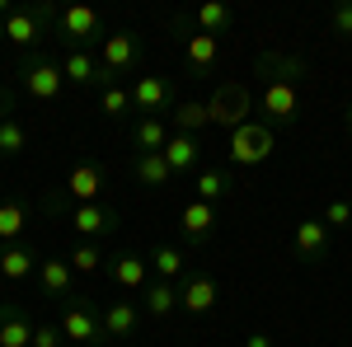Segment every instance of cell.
I'll use <instances>...</instances> for the list:
<instances>
[{"label":"cell","instance_id":"30","mask_svg":"<svg viewBox=\"0 0 352 347\" xmlns=\"http://www.w3.org/2000/svg\"><path fill=\"white\" fill-rule=\"evenodd\" d=\"M99 108H104V113H109V117H127V113H132V89H127V85H104V89H99Z\"/></svg>","mask_w":352,"mask_h":347},{"label":"cell","instance_id":"21","mask_svg":"<svg viewBox=\"0 0 352 347\" xmlns=\"http://www.w3.org/2000/svg\"><path fill=\"white\" fill-rule=\"evenodd\" d=\"M0 347H33V324L14 305H0Z\"/></svg>","mask_w":352,"mask_h":347},{"label":"cell","instance_id":"3","mask_svg":"<svg viewBox=\"0 0 352 347\" xmlns=\"http://www.w3.org/2000/svg\"><path fill=\"white\" fill-rule=\"evenodd\" d=\"M272 146H277V136H272V122H244L240 132H230V164L235 169H254V164H263L272 155Z\"/></svg>","mask_w":352,"mask_h":347},{"label":"cell","instance_id":"32","mask_svg":"<svg viewBox=\"0 0 352 347\" xmlns=\"http://www.w3.org/2000/svg\"><path fill=\"white\" fill-rule=\"evenodd\" d=\"M24 146H28V132L14 122V117H5V122H0V160H14Z\"/></svg>","mask_w":352,"mask_h":347},{"label":"cell","instance_id":"11","mask_svg":"<svg viewBox=\"0 0 352 347\" xmlns=\"http://www.w3.org/2000/svg\"><path fill=\"white\" fill-rule=\"evenodd\" d=\"M132 104H136V113H141V117H160L164 108L174 104V85L160 80V76H136Z\"/></svg>","mask_w":352,"mask_h":347},{"label":"cell","instance_id":"22","mask_svg":"<svg viewBox=\"0 0 352 347\" xmlns=\"http://www.w3.org/2000/svg\"><path fill=\"white\" fill-rule=\"evenodd\" d=\"M132 174H136V183H141V188H164L169 179H174V169H169V160H164V150H155V155H136Z\"/></svg>","mask_w":352,"mask_h":347},{"label":"cell","instance_id":"1","mask_svg":"<svg viewBox=\"0 0 352 347\" xmlns=\"http://www.w3.org/2000/svg\"><path fill=\"white\" fill-rule=\"evenodd\" d=\"M258 71L268 76V85H263V113H268L277 127L296 122V113H300L296 76L305 71V61L300 56H282V52H263L258 56Z\"/></svg>","mask_w":352,"mask_h":347},{"label":"cell","instance_id":"10","mask_svg":"<svg viewBox=\"0 0 352 347\" xmlns=\"http://www.w3.org/2000/svg\"><path fill=\"white\" fill-rule=\"evenodd\" d=\"M66 221H71V230H80L85 240H99V235H113V230H118V212H113V207H99V202L71 207Z\"/></svg>","mask_w":352,"mask_h":347},{"label":"cell","instance_id":"15","mask_svg":"<svg viewBox=\"0 0 352 347\" xmlns=\"http://www.w3.org/2000/svg\"><path fill=\"white\" fill-rule=\"evenodd\" d=\"M38 254L28 249V244H5L0 249V277L5 282H28V277H38Z\"/></svg>","mask_w":352,"mask_h":347},{"label":"cell","instance_id":"23","mask_svg":"<svg viewBox=\"0 0 352 347\" xmlns=\"http://www.w3.org/2000/svg\"><path fill=\"white\" fill-rule=\"evenodd\" d=\"M136 320H141V310H136L132 300H113L109 310H104V338H132Z\"/></svg>","mask_w":352,"mask_h":347},{"label":"cell","instance_id":"17","mask_svg":"<svg viewBox=\"0 0 352 347\" xmlns=\"http://www.w3.org/2000/svg\"><path fill=\"white\" fill-rule=\"evenodd\" d=\"M164 160H169V169H174V174H188V169H197V160H202V146H197V136L174 132L169 141H164Z\"/></svg>","mask_w":352,"mask_h":347},{"label":"cell","instance_id":"28","mask_svg":"<svg viewBox=\"0 0 352 347\" xmlns=\"http://www.w3.org/2000/svg\"><path fill=\"white\" fill-rule=\"evenodd\" d=\"M151 267L160 272V282H179V277H188V258H184V249H174V244H160V249L151 254Z\"/></svg>","mask_w":352,"mask_h":347},{"label":"cell","instance_id":"6","mask_svg":"<svg viewBox=\"0 0 352 347\" xmlns=\"http://www.w3.org/2000/svg\"><path fill=\"white\" fill-rule=\"evenodd\" d=\"M136 61H141V38H136L132 28H118L109 38H99V66L109 71L113 80L136 71Z\"/></svg>","mask_w":352,"mask_h":347},{"label":"cell","instance_id":"39","mask_svg":"<svg viewBox=\"0 0 352 347\" xmlns=\"http://www.w3.org/2000/svg\"><path fill=\"white\" fill-rule=\"evenodd\" d=\"M348 132H352V113H348Z\"/></svg>","mask_w":352,"mask_h":347},{"label":"cell","instance_id":"31","mask_svg":"<svg viewBox=\"0 0 352 347\" xmlns=\"http://www.w3.org/2000/svg\"><path fill=\"white\" fill-rule=\"evenodd\" d=\"M24 225H28V212L19 207V202H0V240L14 244L19 235H24Z\"/></svg>","mask_w":352,"mask_h":347},{"label":"cell","instance_id":"9","mask_svg":"<svg viewBox=\"0 0 352 347\" xmlns=\"http://www.w3.org/2000/svg\"><path fill=\"white\" fill-rule=\"evenodd\" d=\"M94 33H99V14H94L89 5H66V10H56L52 43H61V47H85V38H94Z\"/></svg>","mask_w":352,"mask_h":347},{"label":"cell","instance_id":"18","mask_svg":"<svg viewBox=\"0 0 352 347\" xmlns=\"http://www.w3.org/2000/svg\"><path fill=\"white\" fill-rule=\"evenodd\" d=\"M217 56H221V38H212V33H188L184 38V61L192 71H212Z\"/></svg>","mask_w":352,"mask_h":347},{"label":"cell","instance_id":"38","mask_svg":"<svg viewBox=\"0 0 352 347\" xmlns=\"http://www.w3.org/2000/svg\"><path fill=\"white\" fill-rule=\"evenodd\" d=\"M0 108H10V94H0ZM0 122H5V117H0Z\"/></svg>","mask_w":352,"mask_h":347},{"label":"cell","instance_id":"4","mask_svg":"<svg viewBox=\"0 0 352 347\" xmlns=\"http://www.w3.org/2000/svg\"><path fill=\"white\" fill-rule=\"evenodd\" d=\"M207 113H212V122H217V127H226V132H240L244 122H249V113H254V94H249V85H244V80L217 85V94H212Z\"/></svg>","mask_w":352,"mask_h":347},{"label":"cell","instance_id":"24","mask_svg":"<svg viewBox=\"0 0 352 347\" xmlns=\"http://www.w3.org/2000/svg\"><path fill=\"white\" fill-rule=\"evenodd\" d=\"M71 277H76V272H71L66 258H43V263H38V287L47 295H71Z\"/></svg>","mask_w":352,"mask_h":347},{"label":"cell","instance_id":"7","mask_svg":"<svg viewBox=\"0 0 352 347\" xmlns=\"http://www.w3.org/2000/svg\"><path fill=\"white\" fill-rule=\"evenodd\" d=\"M61 76L66 85H85V89H104V85H118L99 66V56L89 52V47H61Z\"/></svg>","mask_w":352,"mask_h":347},{"label":"cell","instance_id":"14","mask_svg":"<svg viewBox=\"0 0 352 347\" xmlns=\"http://www.w3.org/2000/svg\"><path fill=\"white\" fill-rule=\"evenodd\" d=\"M179 230L188 235V244L212 240V230H217V207H212V202H197V197H192L188 207L179 212Z\"/></svg>","mask_w":352,"mask_h":347},{"label":"cell","instance_id":"12","mask_svg":"<svg viewBox=\"0 0 352 347\" xmlns=\"http://www.w3.org/2000/svg\"><path fill=\"white\" fill-rule=\"evenodd\" d=\"M188 24H192V33H212V38H221V33L235 28V14H230L221 0H202V5H197L192 14H184L174 28H188Z\"/></svg>","mask_w":352,"mask_h":347},{"label":"cell","instance_id":"20","mask_svg":"<svg viewBox=\"0 0 352 347\" xmlns=\"http://www.w3.org/2000/svg\"><path fill=\"white\" fill-rule=\"evenodd\" d=\"M169 136H174V132L164 127V117H136V127H132L136 155H155V150H164Z\"/></svg>","mask_w":352,"mask_h":347},{"label":"cell","instance_id":"5","mask_svg":"<svg viewBox=\"0 0 352 347\" xmlns=\"http://www.w3.org/2000/svg\"><path fill=\"white\" fill-rule=\"evenodd\" d=\"M61 333H66L71 347H99L104 343V315L85 300H71L66 315H61Z\"/></svg>","mask_w":352,"mask_h":347},{"label":"cell","instance_id":"8","mask_svg":"<svg viewBox=\"0 0 352 347\" xmlns=\"http://www.w3.org/2000/svg\"><path fill=\"white\" fill-rule=\"evenodd\" d=\"M19 85H24V94H33V99H56V94L66 89L61 61H47V56H28L24 66H19Z\"/></svg>","mask_w":352,"mask_h":347},{"label":"cell","instance_id":"16","mask_svg":"<svg viewBox=\"0 0 352 347\" xmlns=\"http://www.w3.org/2000/svg\"><path fill=\"white\" fill-rule=\"evenodd\" d=\"M99 192H104V169L99 164H76L66 174V197H76V207L80 202H99Z\"/></svg>","mask_w":352,"mask_h":347},{"label":"cell","instance_id":"33","mask_svg":"<svg viewBox=\"0 0 352 347\" xmlns=\"http://www.w3.org/2000/svg\"><path fill=\"white\" fill-rule=\"evenodd\" d=\"M66 263H71V272H85V277H94V272H99V263H104V254H99L94 244H76V249L66 254Z\"/></svg>","mask_w":352,"mask_h":347},{"label":"cell","instance_id":"25","mask_svg":"<svg viewBox=\"0 0 352 347\" xmlns=\"http://www.w3.org/2000/svg\"><path fill=\"white\" fill-rule=\"evenodd\" d=\"M192 188H197V202H212V207H217L221 197H230L235 179H230L226 169H202V174L192 179Z\"/></svg>","mask_w":352,"mask_h":347},{"label":"cell","instance_id":"37","mask_svg":"<svg viewBox=\"0 0 352 347\" xmlns=\"http://www.w3.org/2000/svg\"><path fill=\"white\" fill-rule=\"evenodd\" d=\"M244 347H272V338H268V333H249V338H244Z\"/></svg>","mask_w":352,"mask_h":347},{"label":"cell","instance_id":"2","mask_svg":"<svg viewBox=\"0 0 352 347\" xmlns=\"http://www.w3.org/2000/svg\"><path fill=\"white\" fill-rule=\"evenodd\" d=\"M0 33L14 43V47H38L56 33V10L52 5H28V10H10Z\"/></svg>","mask_w":352,"mask_h":347},{"label":"cell","instance_id":"35","mask_svg":"<svg viewBox=\"0 0 352 347\" xmlns=\"http://www.w3.org/2000/svg\"><path fill=\"white\" fill-rule=\"evenodd\" d=\"M61 343H66L61 324H33V347H61Z\"/></svg>","mask_w":352,"mask_h":347},{"label":"cell","instance_id":"27","mask_svg":"<svg viewBox=\"0 0 352 347\" xmlns=\"http://www.w3.org/2000/svg\"><path fill=\"white\" fill-rule=\"evenodd\" d=\"M174 310H179V287H174V282H151V287H146V315L169 320Z\"/></svg>","mask_w":352,"mask_h":347},{"label":"cell","instance_id":"36","mask_svg":"<svg viewBox=\"0 0 352 347\" xmlns=\"http://www.w3.org/2000/svg\"><path fill=\"white\" fill-rule=\"evenodd\" d=\"M329 24H333V33H338V38H352V0H343V5H333Z\"/></svg>","mask_w":352,"mask_h":347},{"label":"cell","instance_id":"26","mask_svg":"<svg viewBox=\"0 0 352 347\" xmlns=\"http://www.w3.org/2000/svg\"><path fill=\"white\" fill-rule=\"evenodd\" d=\"M329 249V225L324 221H300L296 225V254L300 258H320Z\"/></svg>","mask_w":352,"mask_h":347},{"label":"cell","instance_id":"19","mask_svg":"<svg viewBox=\"0 0 352 347\" xmlns=\"http://www.w3.org/2000/svg\"><path fill=\"white\" fill-rule=\"evenodd\" d=\"M146 272H151V263L127 249V254H118V263H113V282H118L122 291H146Z\"/></svg>","mask_w":352,"mask_h":347},{"label":"cell","instance_id":"13","mask_svg":"<svg viewBox=\"0 0 352 347\" xmlns=\"http://www.w3.org/2000/svg\"><path fill=\"white\" fill-rule=\"evenodd\" d=\"M179 310H188V315L217 310V282H212L207 272H188L184 287H179Z\"/></svg>","mask_w":352,"mask_h":347},{"label":"cell","instance_id":"29","mask_svg":"<svg viewBox=\"0 0 352 347\" xmlns=\"http://www.w3.org/2000/svg\"><path fill=\"white\" fill-rule=\"evenodd\" d=\"M169 122H174V132L192 136L202 122H212V113H207V104H179L174 113H169Z\"/></svg>","mask_w":352,"mask_h":347},{"label":"cell","instance_id":"34","mask_svg":"<svg viewBox=\"0 0 352 347\" xmlns=\"http://www.w3.org/2000/svg\"><path fill=\"white\" fill-rule=\"evenodd\" d=\"M324 225L329 230H333V225H352V202L348 197H333V202L324 207Z\"/></svg>","mask_w":352,"mask_h":347}]
</instances>
